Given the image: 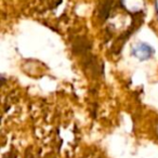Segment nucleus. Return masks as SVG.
I'll return each instance as SVG.
<instances>
[{
    "instance_id": "nucleus-1",
    "label": "nucleus",
    "mask_w": 158,
    "mask_h": 158,
    "mask_svg": "<svg viewBox=\"0 0 158 158\" xmlns=\"http://www.w3.org/2000/svg\"><path fill=\"white\" fill-rule=\"evenodd\" d=\"M132 55L141 61H146L154 55V49L145 42H140L132 48Z\"/></svg>"
}]
</instances>
